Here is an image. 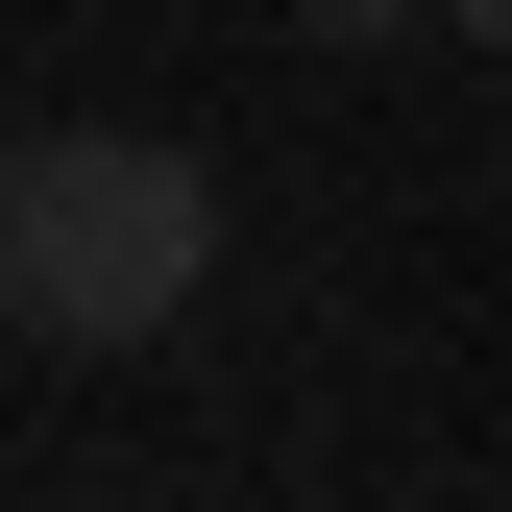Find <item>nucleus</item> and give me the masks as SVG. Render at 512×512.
I'll return each mask as SVG.
<instances>
[{"instance_id": "nucleus-1", "label": "nucleus", "mask_w": 512, "mask_h": 512, "mask_svg": "<svg viewBox=\"0 0 512 512\" xmlns=\"http://www.w3.org/2000/svg\"><path fill=\"white\" fill-rule=\"evenodd\" d=\"M220 269V171L171 122H25L0 147V317L25 342H171Z\"/></svg>"}, {"instance_id": "nucleus-2", "label": "nucleus", "mask_w": 512, "mask_h": 512, "mask_svg": "<svg viewBox=\"0 0 512 512\" xmlns=\"http://www.w3.org/2000/svg\"><path fill=\"white\" fill-rule=\"evenodd\" d=\"M293 49H342V74H366V49H415V0H293Z\"/></svg>"}, {"instance_id": "nucleus-3", "label": "nucleus", "mask_w": 512, "mask_h": 512, "mask_svg": "<svg viewBox=\"0 0 512 512\" xmlns=\"http://www.w3.org/2000/svg\"><path fill=\"white\" fill-rule=\"evenodd\" d=\"M415 25H439V49H488V25H512V0H415Z\"/></svg>"}]
</instances>
